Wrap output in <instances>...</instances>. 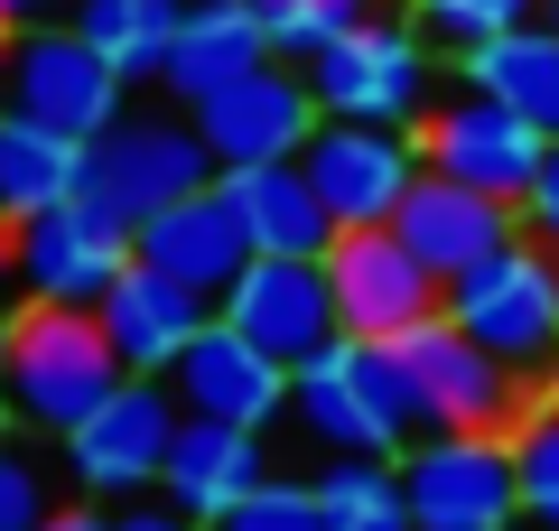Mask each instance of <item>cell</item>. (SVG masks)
Here are the masks:
<instances>
[{
    "label": "cell",
    "mask_w": 559,
    "mask_h": 531,
    "mask_svg": "<svg viewBox=\"0 0 559 531\" xmlns=\"http://www.w3.org/2000/svg\"><path fill=\"white\" fill-rule=\"evenodd\" d=\"M401 364H411L419 401H429V429H513L532 411V382L503 374L466 327H448V308L401 335Z\"/></svg>",
    "instance_id": "13"
},
{
    "label": "cell",
    "mask_w": 559,
    "mask_h": 531,
    "mask_svg": "<svg viewBox=\"0 0 559 531\" xmlns=\"http://www.w3.org/2000/svg\"><path fill=\"white\" fill-rule=\"evenodd\" d=\"M271 429H234V420H187L178 429V448H168V475H159V494L178 512H197L205 531L224 522L234 504H252L261 485H271Z\"/></svg>",
    "instance_id": "19"
},
{
    "label": "cell",
    "mask_w": 559,
    "mask_h": 531,
    "mask_svg": "<svg viewBox=\"0 0 559 531\" xmlns=\"http://www.w3.org/2000/svg\"><path fill=\"white\" fill-rule=\"evenodd\" d=\"M168 392H178V411H187V420H234V429H271V420H289V364H280V354H261L242 327L205 317V335L178 354Z\"/></svg>",
    "instance_id": "16"
},
{
    "label": "cell",
    "mask_w": 559,
    "mask_h": 531,
    "mask_svg": "<svg viewBox=\"0 0 559 531\" xmlns=\"http://www.w3.org/2000/svg\"><path fill=\"white\" fill-rule=\"evenodd\" d=\"M457 75L476 84V94H495L503 113H522L532 131H550V140H559V28H550V20L503 28V38L466 47Z\"/></svg>",
    "instance_id": "23"
},
{
    "label": "cell",
    "mask_w": 559,
    "mask_h": 531,
    "mask_svg": "<svg viewBox=\"0 0 559 531\" xmlns=\"http://www.w3.org/2000/svg\"><path fill=\"white\" fill-rule=\"evenodd\" d=\"M513 467H522V531H559V382L532 392L513 420Z\"/></svg>",
    "instance_id": "27"
},
{
    "label": "cell",
    "mask_w": 559,
    "mask_h": 531,
    "mask_svg": "<svg viewBox=\"0 0 559 531\" xmlns=\"http://www.w3.org/2000/svg\"><path fill=\"white\" fill-rule=\"evenodd\" d=\"M326 290H336V335H373V345H401L448 308V280L392 224H355L326 243Z\"/></svg>",
    "instance_id": "9"
},
{
    "label": "cell",
    "mask_w": 559,
    "mask_h": 531,
    "mask_svg": "<svg viewBox=\"0 0 559 531\" xmlns=\"http://www.w3.org/2000/svg\"><path fill=\"white\" fill-rule=\"evenodd\" d=\"M299 168L318 177L326 215H336V234H355V224H392L401 197L419 187V131H392V121H318L299 150Z\"/></svg>",
    "instance_id": "11"
},
{
    "label": "cell",
    "mask_w": 559,
    "mask_h": 531,
    "mask_svg": "<svg viewBox=\"0 0 559 531\" xmlns=\"http://www.w3.org/2000/svg\"><path fill=\"white\" fill-rule=\"evenodd\" d=\"M10 327H20V308H0V364H10Z\"/></svg>",
    "instance_id": "37"
},
{
    "label": "cell",
    "mask_w": 559,
    "mask_h": 531,
    "mask_svg": "<svg viewBox=\"0 0 559 531\" xmlns=\"http://www.w3.org/2000/svg\"><path fill=\"white\" fill-rule=\"evenodd\" d=\"M57 512V485H47L38 448L28 438H0V531H38Z\"/></svg>",
    "instance_id": "31"
},
{
    "label": "cell",
    "mask_w": 559,
    "mask_h": 531,
    "mask_svg": "<svg viewBox=\"0 0 559 531\" xmlns=\"http://www.w3.org/2000/svg\"><path fill=\"white\" fill-rule=\"evenodd\" d=\"M318 94H308V66L271 57L261 75L224 84V94L197 103V131L205 150H215V168H271V158H299L308 131H318Z\"/></svg>",
    "instance_id": "14"
},
{
    "label": "cell",
    "mask_w": 559,
    "mask_h": 531,
    "mask_svg": "<svg viewBox=\"0 0 559 531\" xmlns=\"http://www.w3.org/2000/svg\"><path fill=\"white\" fill-rule=\"evenodd\" d=\"M252 10H261V28H271V47L289 66H308L318 47H336L345 28L373 20V0H252Z\"/></svg>",
    "instance_id": "29"
},
{
    "label": "cell",
    "mask_w": 559,
    "mask_h": 531,
    "mask_svg": "<svg viewBox=\"0 0 559 531\" xmlns=\"http://www.w3.org/2000/svg\"><path fill=\"white\" fill-rule=\"evenodd\" d=\"M178 429H187L178 392H168L159 374H131L75 438H57V448H66V485H75L84 504H131V494H159Z\"/></svg>",
    "instance_id": "7"
},
{
    "label": "cell",
    "mask_w": 559,
    "mask_h": 531,
    "mask_svg": "<svg viewBox=\"0 0 559 531\" xmlns=\"http://www.w3.org/2000/svg\"><path fill=\"white\" fill-rule=\"evenodd\" d=\"M308 94H318L326 121H392V131H419L429 103H439V47H429L419 20L373 10L364 28H345L336 47L308 57Z\"/></svg>",
    "instance_id": "4"
},
{
    "label": "cell",
    "mask_w": 559,
    "mask_h": 531,
    "mask_svg": "<svg viewBox=\"0 0 559 531\" xmlns=\"http://www.w3.org/2000/svg\"><path fill=\"white\" fill-rule=\"evenodd\" d=\"M392 234L411 243L419 261L439 280H466L476 261H495L503 243L522 234V215L503 197H485V187H457V177H439V168H419V187L401 197V215H392Z\"/></svg>",
    "instance_id": "18"
},
{
    "label": "cell",
    "mask_w": 559,
    "mask_h": 531,
    "mask_svg": "<svg viewBox=\"0 0 559 531\" xmlns=\"http://www.w3.org/2000/svg\"><path fill=\"white\" fill-rule=\"evenodd\" d=\"M103 531H205V522H197V512H178L168 494H159V504H140V494H131L121 512H103Z\"/></svg>",
    "instance_id": "33"
},
{
    "label": "cell",
    "mask_w": 559,
    "mask_h": 531,
    "mask_svg": "<svg viewBox=\"0 0 559 531\" xmlns=\"http://www.w3.org/2000/svg\"><path fill=\"white\" fill-rule=\"evenodd\" d=\"M289 420L326 457H401L411 438H429V401L401 345H373V335H336L326 354H308L289 374Z\"/></svg>",
    "instance_id": "2"
},
{
    "label": "cell",
    "mask_w": 559,
    "mask_h": 531,
    "mask_svg": "<svg viewBox=\"0 0 559 531\" xmlns=\"http://www.w3.org/2000/svg\"><path fill=\"white\" fill-rule=\"evenodd\" d=\"M121 382L131 374H121V354H112V335H103L94 308L20 298L10 364H0V429L10 438H75Z\"/></svg>",
    "instance_id": "1"
},
{
    "label": "cell",
    "mask_w": 559,
    "mask_h": 531,
    "mask_svg": "<svg viewBox=\"0 0 559 531\" xmlns=\"http://www.w3.org/2000/svg\"><path fill=\"white\" fill-rule=\"evenodd\" d=\"M280 47H271V28H261V10L252 0H187V20H178V57H168V103L178 113H197L205 94H224V84H242V75H261Z\"/></svg>",
    "instance_id": "22"
},
{
    "label": "cell",
    "mask_w": 559,
    "mask_h": 531,
    "mask_svg": "<svg viewBox=\"0 0 559 531\" xmlns=\"http://www.w3.org/2000/svg\"><path fill=\"white\" fill-rule=\"evenodd\" d=\"M224 327H242L261 354H280L299 374L308 354L336 345V290H326V261H242V280L215 298Z\"/></svg>",
    "instance_id": "15"
},
{
    "label": "cell",
    "mask_w": 559,
    "mask_h": 531,
    "mask_svg": "<svg viewBox=\"0 0 559 531\" xmlns=\"http://www.w3.org/2000/svg\"><path fill=\"white\" fill-rule=\"evenodd\" d=\"M401 494L419 531H522L513 429H429L401 448Z\"/></svg>",
    "instance_id": "6"
},
{
    "label": "cell",
    "mask_w": 559,
    "mask_h": 531,
    "mask_svg": "<svg viewBox=\"0 0 559 531\" xmlns=\"http://www.w3.org/2000/svg\"><path fill=\"white\" fill-rule=\"evenodd\" d=\"M75 197H84V140L47 131L28 113H0V215L28 224V215L75 205Z\"/></svg>",
    "instance_id": "24"
},
{
    "label": "cell",
    "mask_w": 559,
    "mask_h": 531,
    "mask_svg": "<svg viewBox=\"0 0 559 531\" xmlns=\"http://www.w3.org/2000/svg\"><path fill=\"white\" fill-rule=\"evenodd\" d=\"M540 20H550V28H559V0H550V10H540Z\"/></svg>",
    "instance_id": "39"
},
{
    "label": "cell",
    "mask_w": 559,
    "mask_h": 531,
    "mask_svg": "<svg viewBox=\"0 0 559 531\" xmlns=\"http://www.w3.org/2000/svg\"><path fill=\"white\" fill-rule=\"evenodd\" d=\"M0 113H10V57H0Z\"/></svg>",
    "instance_id": "38"
},
{
    "label": "cell",
    "mask_w": 559,
    "mask_h": 531,
    "mask_svg": "<svg viewBox=\"0 0 559 531\" xmlns=\"http://www.w3.org/2000/svg\"><path fill=\"white\" fill-rule=\"evenodd\" d=\"M38 531H103V512H94V504H57Z\"/></svg>",
    "instance_id": "35"
},
{
    "label": "cell",
    "mask_w": 559,
    "mask_h": 531,
    "mask_svg": "<svg viewBox=\"0 0 559 531\" xmlns=\"http://www.w3.org/2000/svg\"><path fill=\"white\" fill-rule=\"evenodd\" d=\"M513 215H522V234H532V243H550V252H559V140H550V158H540V177L522 187Z\"/></svg>",
    "instance_id": "32"
},
{
    "label": "cell",
    "mask_w": 559,
    "mask_h": 531,
    "mask_svg": "<svg viewBox=\"0 0 559 531\" xmlns=\"http://www.w3.org/2000/svg\"><path fill=\"white\" fill-rule=\"evenodd\" d=\"M66 20L84 28V38L112 57L121 84H159L168 57H178V20H187V0H75Z\"/></svg>",
    "instance_id": "25"
},
{
    "label": "cell",
    "mask_w": 559,
    "mask_h": 531,
    "mask_svg": "<svg viewBox=\"0 0 559 531\" xmlns=\"http://www.w3.org/2000/svg\"><path fill=\"white\" fill-rule=\"evenodd\" d=\"M47 10H57V0H0V47L20 38V28H38V20H47Z\"/></svg>",
    "instance_id": "34"
},
{
    "label": "cell",
    "mask_w": 559,
    "mask_h": 531,
    "mask_svg": "<svg viewBox=\"0 0 559 531\" xmlns=\"http://www.w3.org/2000/svg\"><path fill=\"white\" fill-rule=\"evenodd\" d=\"M131 252L150 261V271L187 280V290L224 298V290L242 280V261H252V243H242V224H234V205H224V187H205V197H178V205H159L150 224H131Z\"/></svg>",
    "instance_id": "21"
},
{
    "label": "cell",
    "mask_w": 559,
    "mask_h": 531,
    "mask_svg": "<svg viewBox=\"0 0 559 531\" xmlns=\"http://www.w3.org/2000/svg\"><path fill=\"white\" fill-rule=\"evenodd\" d=\"M550 0H411V20L429 28V47L439 57H466V47L503 38V28H532Z\"/></svg>",
    "instance_id": "28"
},
{
    "label": "cell",
    "mask_w": 559,
    "mask_h": 531,
    "mask_svg": "<svg viewBox=\"0 0 559 531\" xmlns=\"http://www.w3.org/2000/svg\"><path fill=\"white\" fill-rule=\"evenodd\" d=\"M215 187H224V205H234L242 243H252L261 261H326L336 215H326L318 177H308L299 158H271V168H224Z\"/></svg>",
    "instance_id": "20"
},
{
    "label": "cell",
    "mask_w": 559,
    "mask_h": 531,
    "mask_svg": "<svg viewBox=\"0 0 559 531\" xmlns=\"http://www.w3.org/2000/svg\"><path fill=\"white\" fill-rule=\"evenodd\" d=\"M10 243H20V224H10V215H0V280H10Z\"/></svg>",
    "instance_id": "36"
},
{
    "label": "cell",
    "mask_w": 559,
    "mask_h": 531,
    "mask_svg": "<svg viewBox=\"0 0 559 531\" xmlns=\"http://www.w3.org/2000/svg\"><path fill=\"white\" fill-rule=\"evenodd\" d=\"M448 327H466L503 374L550 392L559 382V252L532 243V234H513L495 261L448 280Z\"/></svg>",
    "instance_id": "3"
},
{
    "label": "cell",
    "mask_w": 559,
    "mask_h": 531,
    "mask_svg": "<svg viewBox=\"0 0 559 531\" xmlns=\"http://www.w3.org/2000/svg\"><path fill=\"white\" fill-rule=\"evenodd\" d=\"M308 485L326 504V531H419L401 494V457H326Z\"/></svg>",
    "instance_id": "26"
},
{
    "label": "cell",
    "mask_w": 559,
    "mask_h": 531,
    "mask_svg": "<svg viewBox=\"0 0 559 531\" xmlns=\"http://www.w3.org/2000/svg\"><path fill=\"white\" fill-rule=\"evenodd\" d=\"M103 335H112V354H121V374H178V354L205 335V317H215V298L205 290H187V280H168V271H150V261H131V271L103 290Z\"/></svg>",
    "instance_id": "17"
},
{
    "label": "cell",
    "mask_w": 559,
    "mask_h": 531,
    "mask_svg": "<svg viewBox=\"0 0 559 531\" xmlns=\"http://www.w3.org/2000/svg\"><path fill=\"white\" fill-rule=\"evenodd\" d=\"M131 261H140L131 252V224L103 215L94 197L28 215L20 243H10V280H20V298H47V308H103V290H112Z\"/></svg>",
    "instance_id": "10"
},
{
    "label": "cell",
    "mask_w": 559,
    "mask_h": 531,
    "mask_svg": "<svg viewBox=\"0 0 559 531\" xmlns=\"http://www.w3.org/2000/svg\"><path fill=\"white\" fill-rule=\"evenodd\" d=\"M215 531H326V504H318V485H299V475H271V485H261L252 504H234Z\"/></svg>",
    "instance_id": "30"
},
{
    "label": "cell",
    "mask_w": 559,
    "mask_h": 531,
    "mask_svg": "<svg viewBox=\"0 0 559 531\" xmlns=\"http://www.w3.org/2000/svg\"><path fill=\"white\" fill-rule=\"evenodd\" d=\"M419 158L439 177H457V187H485V197L522 205V187L540 177V158H550V131H532L522 113H503L495 94H448L429 103V121H419Z\"/></svg>",
    "instance_id": "12"
},
{
    "label": "cell",
    "mask_w": 559,
    "mask_h": 531,
    "mask_svg": "<svg viewBox=\"0 0 559 531\" xmlns=\"http://www.w3.org/2000/svg\"><path fill=\"white\" fill-rule=\"evenodd\" d=\"M0 57H10V113L47 121V131L103 140L121 113H131V84L112 75V57H103V47L84 38L75 20H38V28H20Z\"/></svg>",
    "instance_id": "8"
},
{
    "label": "cell",
    "mask_w": 559,
    "mask_h": 531,
    "mask_svg": "<svg viewBox=\"0 0 559 531\" xmlns=\"http://www.w3.org/2000/svg\"><path fill=\"white\" fill-rule=\"evenodd\" d=\"M215 150H205L197 113H121L103 140H84V197L121 224H150L159 205L205 197L215 187Z\"/></svg>",
    "instance_id": "5"
}]
</instances>
